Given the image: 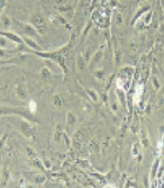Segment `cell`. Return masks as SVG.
Instances as JSON below:
<instances>
[{
  "label": "cell",
  "instance_id": "6da1fadb",
  "mask_svg": "<svg viewBox=\"0 0 164 188\" xmlns=\"http://www.w3.org/2000/svg\"><path fill=\"white\" fill-rule=\"evenodd\" d=\"M32 21L33 24H34V26L36 27V30L41 31V32L44 30V21H43L39 16H33Z\"/></svg>",
  "mask_w": 164,
  "mask_h": 188
}]
</instances>
